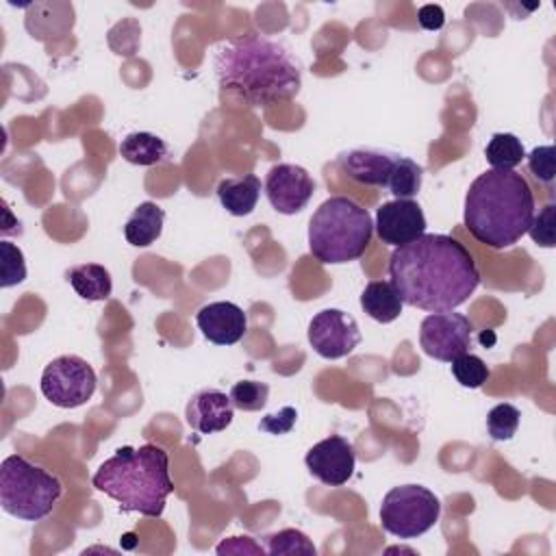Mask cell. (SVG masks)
I'll use <instances>...</instances> for the list:
<instances>
[{
	"instance_id": "obj_1",
	"label": "cell",
	"mask_w": 556,
	"mask_h": 556,
	"mask_svg": "<svg viewBox=\"0 0 556 556\" xmlns=\"http://www.w3.org/2000/svg\"><path fill=\"white\" fill-rule=\"evenodd\" d=\"M389 278L404 304L428 313L458 308L480 285V271L467 245L434 232L395 248L389 258Z\"/></svg>"
},
{
	"instance_id": "obj_2",
	"label": "cell",
	"mask_w": 556,
	"mask_h": 556,
	"mask_svg": "<svg viewBox=\"0 0 556 556\" xmlns=\"http://www.w3.org/2000/svg\"><path fill=\"white\" fill-rule=\"evenodd\" d=\"M217 85L250 106H269L298 96L300 61L278 41L245 35L217 48L213 59Z\"/></svg>"
},
{
	"instance_id": "obj_3",
	"label": "cell",
	"mask_w": 556,
	"mask_h": 556,
	"mask_svg": "<svg viewBox=\"0 0 556 556\" xmlns=\"http://www.w3.org/2000/svg\"><path fill=\"white\" fill-rule=\"evenodd\" d=\"M534 215V193L515 169H486L467 189L463 224L469 235L493 250L515 245Z\"/></svg>"
},
{
	"instance_id": "obj_4",
	"label": "cell",
	"mask_w": 556,
	"mask_h": 556,
	"mask_svg": "<svg viewBox=\"0 0 556 556\" xmlns=\"http://www.w3.org/2000/svg\"><path fill=\"white\" fill-rule=\"evenodd\" d=\"M91 484L126 513L161 517L165 500L174 491L169 456L154 443L124 445L96 469Z\"/></svg>"
},
{
	"instance_id": "obj_5",
	"label": "cell",
	"mask_w": 556,
	"mask_h": 556,
	"mask_svg": "<svg viewBox=\"0 0 556 556\" xmlns=\"http://www.w3.org/2000/svg\"><path fill=\"white\" fill-rule=\"evenodd\" d=\"M374 222L365 206L348 195L324 200L308 222V252L326 265L356 261L371 243Z\"/></svg>"
},
{
	"instance_id": "obj_6",
	"label": "cell",
	"mask_w": 556,
	"mask_h": 556,
	"mask_svg": "<svg viewBox=\"0 0 556 556\" xmlns=\"http://www.w3.org/2000/svg\"><path fill=\"white\" fill-rule=\"evenodd\" d=\"M63 495L61 480L20 454L0 465V506L22 521H39L52 513Z\"/></svg>"
},
{
	"instance_id": "obj_7",
	"label": "cell",
	"mask_w": 556,
	"mask_h": 556,
	"mask_svg": "<svg viewBox=\"0 0 556 556\" xmlns=\"http://www.w3.org/2000/svg\"><path fill=\"white\" fill-rule=\"evenodd\" d=\"M439 497L421 484L393 486L380 504V523L397 539H417L426 534L439 521Z\"/></svg>"
},
{
	"instance_id": "obj_8",
	"label": "cell",
	"mask_w": 556,
	"mask_h": 556,
	"mask_svg": "<svg viewBox=\"0 0 556 556\" xmlns=\"http://www.w3.org/2000/svg\"><path fill=\"white\" fill-rule=\"evenodd\" d=\"M96 384V371L85 358L63 354L46 365L39 389L50 404L59 408H78L91 400Z\"/></svg>"
},
{
	"instance_id": "obj_9",
	"label": "cell",
	"mask_w": 556,
	"mask_h": 556,
	"mask_svg": "<svg viewBox=\"0 0 556 556\" xmlns=\"http://www.w3.org/2000/svg\"><path fill=\"white\" fill-rule=\"evenodd\" d=\"M471 332L473 324L463 313H430L419 326V345L430 358L452 363L471 348Z\"/></svg>"
},
{
	"instance_id": "obj_10",
	"label": "cell",
	"mask_w": 556,
	"mask_h": 556,
	"mask_svg": "<svg viewBox=\"0 0 556 556\" xmlns=\"http://www.w3.org/2000/svg\"><path fill=\"white\" fill-rule=\"evenodd\" d=\"M311 348L328 361L343 358L354 352L361 343V330L356 319L341 308H324L319 311L306 330Z\"/></svg>"
},
{
	"instance_id": "obj_11",
	"label": "cell",
	"mask_w": 556,
	"mask_h": 556,
	"mask_svg": "<svg viewBox=\"0 0 556 556\" xmlns=\"http://www.w3.org/2000/svg\"><path fill=\"white\" fill-rule=\"evenodd\" d=\"M315 193L313 176L293 163H278L265 176V195L274 211L282 215L300 213Z\"/></svg>"
},
{
	"instance_id": "obj_12",
	"label": "cell",
	"mask_w": 556,
	"mask_h": 556,
	"mask_svg": "<svg viewBox=\"0 0 556 556\" xmlns=\"http://www.w3.org/2000/svg\"><path fill=\"white\" fill-rule=\"evenodd\" d=\"M304 463L311 476L317 478L319 482L328 486H341L354 473L356 454L345 437L330 434L306 452Z\"/></svg>"
},
{
	"instance_id": "obj_13",
	"label": "cell",
	"mask_w": 556,
	"mask_h": 556,
	"mask_svg": "<svg viewBox=\"0 0 556 556\" xmlns=\"http://www.w3.org/2000/svg\"><path fill=\"white\" fill-rule=\"evenodd\" d=\"M374 228L382 243L400 248L419 239L426 232V215L415 200L395 198L378 206Z\"/></svg>"
},
{
	"instance_id": "obj_14",
	"label": "cell",
	"mask_w": 556,
	"mask_h": 556,
	"mask_svg": "<svg viewBox=\"0 0 556 556\" xmlns=\"http://www.w3.org/2000/svg\"><path fill=\"white\" fill-rule=\"evenodd\" d=\"M204 339L215 345H235L248 332V317L235 302H211L195 313Z\"/></svg>"
},
{
	"instance_id": "obj_15",
	"label": "cell",
	"mask_w": 556,
	"mask_h": 556,
	"mask_svg": "<svg viewBox=\"0 0 556 556\" xmlns=\"http://www.w3.org/2000/svg\"><path fill=\"white\" fill-rule=\"evenodd\" d=\"M397 154L380 148H352L339 154V169L358 185L384 187L389 182Z\"/></svg>"
},
{
	"instance_id": "obj_16",
	"label": "cell",
	"mask_w": 556,
	"mask_h": 556,
	"mask_svg": "<svg viewBox=\"0 0 556 556\" xmlns=\"http://www.w3.org/2000/svg\"><path fill=\"white\" fill-rule=\"evenodd\" d=\"M235 417V406L230 395L219 389L198 391L185 408V419L198 434H215L230 426Z\"/></svg>"
},
{
	"instance_id": "obj_17",
	"label": "cell",
	"mask_w": 556,
	"mask_h": 556,
	"mask_svg": "<svg viewBox=\"0 0 556 556\" xmlns=\"http://www.w3.org/2000/svg\"><path fill=\"white\" fill-rule=\"evenodd\" d=\"M261 178L254 174L230 176L219 180L217 185V200L219 204L235 217L250 215L261 198Z\"/></svg>"
},
{
	"instance_id": "obj_18",
	"label": "cell",
	"mask_w": 556,
	"mask_h": 556,
	"mask_svg": "<svg viewBox=\"0 0 556 556\" xmlns=\"http://www.w3.org/2000/svg\"><path fill=\"white\" fill-rule=\"evenodd\" d=\"M165 211L156 202H141L124 224V237L135 248L152 245L163 232Z\"/></svg>"
},
{
	"instance_id": "obj_19",
	"label": "cell",
	"mask_w": 556,
	"mask_h": 556,
	"mask_svg": "<svg viewBox=\"0 0 556 556\" xmlns=\"http://www.w3.org/2000/svg\"><path fill=\"white\" fill-rule=\"evenodd\" d=\"M361 306L371 319L391 324L402 315L404 302L391 280H371L361 293Z\"/></svg>"
},
{
	"instance_id": "obj_20",
	"label": "cell",
	"mask_w": 556,
	"mask_h": 556,
	"mask_svg": "<svg viewBox=\"0 0 556 556\" xmlns=\"http://www.w3.org/2000/svg\"><path fill=\"white\" fill-rule=\"evenodd\" d=\"M67 282L72 289L87 302H100L109 300L113 291V280L111 274L104 265L100 263H80L67 269Z\"/></svg>"
},
{
	"instance_id": "obj_21",
	"label": "cell",
	"mask_w": 556,
	"mask_h": 556,
	"mask_svg": "<svg viewBox=\"0 0 556 556\" xmlns=\"http://www.w3.org/2000/svg\"><path fill=\"white\" fill-rule=\"evenodd\" d=\"M119 154L132 165H159L169 159V146L152 132H128L119 143Z\"/></svg>"
},
{
	"instance_id": "obj_22",
	"label": "cell",
	"mask_w": 556,
	"mask_h": 556,
	"mask_svg": "<svg viewBox=\"0 0 556 556\" xmlns=\"http://www.w3.org/2000/svg\"><path fill=\"white\" fill-rule=\"evenodd\" d=\"M484 156L491 169H515L526 159V148L517 135L495 132L484 148Z\"/></svg>"
},
{
	"instance_id": "obj_23",
	"label": "cell",
	"mask_w": 556,
	"mask_h": 556,
	"mask_svg": "<svg viewBox=\"0 0 556 556\" xmlns=\"http://www.w3.org/2000/svg\"><path fill=\"white\" fill-rule=\"evenodd\" d=\"M424 182V167L408 159V156H400L393 163L387 189L397 198V200H413Z\"/></svg>"
},
{
	"instance_id": "obj_24",
	"label": "cell",
	"mask_w": 556,
	"mask_h": 556,
	"mask_svg": "<svg viewBox=\"0 0 556 556\" xmlns=\"http://www.w3.org/2000/svg\"><path fill=\"white\" fill-rule=\"evenodd\" d=\"M452 376L465 389H480L489 380L491 369L486 367V363L480 356L463 352L460 356H456L452 361Z\"/></svg>"
},
{
	"instance_id": "obj_25",
	"label": "cell",
	"mask_w": 556,
	"mask_h": 556,
	"mask_svg": "<svg viewBox=\"0 0 556 556\" xmlns=\"http://www.w3.org/2000/svg\"><path fill=\"white\" fill-rule=\"evenodd\" d=\"M521 413L517 406L502 402L495 404L486 415V430L493 441H510L519 428Z\"/></svg>"
},
{
	"instance_id": "obj_26",
	"label": "cell",
	"mask_w": 556,
	"mask_h": 556,
	"mask_svg": "<svg viewBox=\"0 0 556 556\" xmlns=\"http://www.w3.org/2000/svg\"><path fill=\"white\" fill-rule=\"evenodd\" d=\"M228 395L235 408L252 413V410L265 408L269 397V387L267 382H258V380H239L230 387Z\"/></svg>"
},
{
	"instance_id": "obj_27",
	"label": "cell",
	"mask_w": 556,
	"mask_h": 556,
	"mask_svg": "<svg viewBox=\"0 0 556 556\" xmlns=\"http://www.w3.org/2000/svg\"><path fill=\"white\" fill-rule=\"evenodd\" d=\"M24 280H26L24 252L11 241H0V287L9 289Z\"/></svg>"
},
{
	"instance_id": "obj_28",
	"label": "cell",
	"mask_w": 556,
	"mask_h": 556,
	"mask_svg": "<svg viewBox=\"0 0 556 556\" xmlns=\"http://www.w3.org/2000/svg\"><path fill=\"white\" fill-rule=\"evenodd\" d=\"M267 552L274 554V556H280V554H306V556H313L317 549L313 545V541L302 532V530H295V528H285L276 534H271L267 539Z\"/></svg>"
},
{
	"instance_id": "obj_29",
	"label": "cell",
	"mask_w": 556,
	"mask_h": 556,
	"mask_svg": "<svg viewBox=\"0 0 556 556\" xmlns=\"http://www.w3.org/2000/svg\"><path fill=\"white\" fill-rule=\"evenodd\" d=\"M554 215H556V204L547 202L530 219L528 235L541 248H554Z\"/></svg>"
},
{
	"instance_id": "obj_30",
	"label": "cell",
	"mask_w": 556,
	"mask_h": 556,
	"mask_svg": "<svg viewBox=\"0 0 556 556\" xmlns=\"http://www.w3.org/2000/svg\"><path fill=\"white\" fill-rule=\"evenodd\" d=\"M554 154H556L554 146H539L530 154H526L530 174L543 185L554 182V176H556V156Z\"/></svg>"
},
{
	"instance_id": "obj_31",
	"label": "cell",
	"mask_w": 556,
	"mask_h": 556,
	"mask_svg": "<svg viewBox=\"0 0 556 556\" xmlns=\"http://www.w3.org/2000/svg\"><path fill=\"white\" fill-rule=\"evenodd\" d=\"M295 421H298V410H295L293 406H282L280 410L265 415V417L258 421V428H261L263 432H267V434H276V437H278V434L291 432L293 426H295Z\"/></svg>"
},
{
	"instance_id": "obj_32",
	"label": "cell",
	"mask_w": 556,
	"mask_h": 556,
	"mask_svg": "<svg viewBox=\"0 0 556 556\" xmlns=\"http://www.w3.org/2000/svg\"><path fill=\"white\" fill-rule=\"evenodd\" d=\"M265 549L252 536H230L217 545V554H263Z\"/></svg>"
},
{
	"instance_id": "obj_33",
	"label": "cell",
	"mask_w": 556,
	"mask_h": 556,
	"mask_svg": "<svg viewBox=\"0 0 556 556\" xmlns=\"http://www.w3.org/2000/svg\"><path fill=\"white\" fill-rule=\"evenodd\" d=\"M417 22L426 30H439L445 24V13H443V9L439 4H424L417 11Z\"/></svg>"
}]
</instances>
